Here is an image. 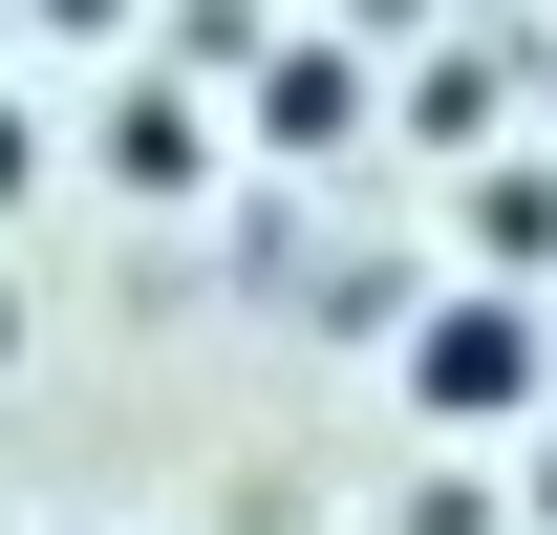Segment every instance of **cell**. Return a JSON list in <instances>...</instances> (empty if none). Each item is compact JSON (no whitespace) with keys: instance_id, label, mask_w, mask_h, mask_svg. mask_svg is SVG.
I'll use <instances>...</instances> for the list:
<instances>
[{"instance_id":"6da1fadb","label":"cell","mask_w":557,"mask_h":535,"mask_svg":"<svg viewBox=\"0 0 557 535\" xmlns=\"http://www.w3.org/2000/svg\"><path fill=\"white\" fill-rule=\"evenodd\" d=\"M408 386L450 407V428H493V407H536V322H515V300H450V322L408 343Z\"/></svg>"},{"instance_id":"7a4b0ae2","label":"cell","mask_w":557,"mask_h":535,"mask_svg":"<svg viewBox=\"0 0 557 535\" xmlns=\"http://www.w3.org/2000/svg\"><path fill=\"white\" fill-rule=\"evenodd\" d=\"M258 129H278V150L344 129V43H278V65H258Z\"/></svg>"}]
</instances>
